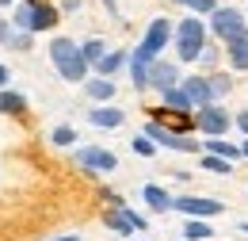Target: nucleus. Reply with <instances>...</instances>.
<instances>
[{
	"label": "nucleus",
	"mask_w": 248,
	"mask_h": 241,
	"mask_svg": "<svg viewBox=\"0 0 248 241\" xmlns=\"http://www.w3.org/2000/svg\"><path fill=\"white\" fill-rule=\"evenodd\" d=\"M50 61L58 65V73H62L65 81H73V85H80L88 77V58H84V50L73 38H54L50 42Z\"/></svg>",
	"instance_id": "obj_1"
},
{
	"label": "nucleus",
	"mask_w": 248,
	"mask_h": 241,
	"mask_svg": "<svg viewBox=\"0 0 248 241\" xmlns=\"http://www.w3.org/2000/svg\"><path fill=\"white\" fill-rule=\"evenodd\" d=\"M54 23H58V12H54L50 4H42V0L19 4V8H16V19H12V27L27 31V34H34V31H50Z\"/></svg>",
	"instance_id": "obj_2"
},
{
	"label": "nucleus",
	"mask_w": 248,
	"mask_h": 241,
	"mask_svg": "<svg viewBox=\"0 0 248 241\" xmlns=\"http://www.w3.org/2000/svg\"><path fill=\"white\" fill-rule=\"evenodd\" d=\"M168 38H172V23H168V19H153L149 31H145V38H141V46L134 50L130 65H153L156 54L168 46Z\"/></svg>",
	"instance_id": "obj_3"
},
{
	"label": "nucleus",
	"mask_w": 248,
	"mask_h": 241,
	"mask_svg": "<svg viewBox=\"0 0 248 241\" xmlns=\"http://www.w3.org/2000/svg\"><path fill=\"white\" fill-rule=\"evenodd\" d=\"M176 50H180V61H195L202 58V50H206V31H202V19H184L180 31H176Z\"/></svg>",
	"instance_id": "obj_4"
},
{
	"label": "nucleus",
	"mask_w": 248,
	"mask_h": 241,
	"mask_svg": "<svg viewBox=\"0 0 248 241\" xmlns=\"http://www.w3.org/2000/svg\"><path fill=\"white\" fill-rule=\"evenodd\" d=\"M229 111L225 107H217V103H210V107H199L195 111V126L202 130V134H210V138H221L225 130H229Z\"/></svg>",
	"instance_id": "obj_5"
},
{
	"label": "nucleus",
	"mask_w": 248,
	"mask_h": 241,
	"mask_svg": "<svg viewBox=\"0 0 248 241\" xmlns=\"http://www.w3.org/2000/svg\"><path fill=\"white\" fill-rule=\"evenodd\" d=\"M145 138H149V142H160L164 150H180V153H195L199 150V142H191L187 134H176V130L160 126V122H149V126H145Z\"/></svg>",
	"instance_id": "obj_6"
},
{
	"label": "nucleus",
	"mask_w": 248,
	"mask_h": 241,
	"mask_svg": "<svg viewBox=\"0 0 248 241\" xmlns=\"http://www.w3.org/2000/svg\"><path fill=\"white\" fill-rule=\"evenodd\" d=\"M210 31H214L217 38L233 42L237 34H245V19H241V12H237V8H217L214 19H210Z\"/></svg>",
	"instance_id": "obj_7"
},
{
	"label": "nucleus",
	"mask_w": 248,
	"mask_h": 241,
	"mask_svg": "<svg viewBox=\"0 0 248 241\" xmlns=\"http://www.w3.org/2000/svg\"><path fill=\"white\" fill-rule=\"evenodd\" d=\"M103 222H107L115 234H134V230H141V234H145V226H149L141 214L130 211V207H111V211L103 214Z\"/></svg>",
	"instance_id": "obj_8"
},
{
	"label": "nucleus",
	"mask_w": 248,
	"mask_h": 241,
	"mask_svg": "<svg viewBox=\"0 0 248 241\" xmlns=\"http://www.w3.org/2000/svg\"><path fill=\"white\" fill-rule=\"evenodd\" d=\"M172 207H176V211H184L187 218H210V214H221V211H225L217 199H195V195H184V199H176Z\"/></svg>",
	"instance_id": "obj_9"
},
{
	"label": "nucleus",
	"mask_w": 248,
	"mask_h": 241,
	"mask_svg": "<svg viewBox=\"0 0 248 241\" xmlns=\"http://www.w3.org/2000/svg\"><path fill=\"white\" fill-rule=\"evenodd\" d=\"M77 161L84 165V169H99V172H111L115 165H119V157L111 150H99V146H84V150H77Z\"/></svg>",
	"instance_id": "obj_10"
},
{
	"label": "nucleus",
	"mask_w": 248,
	"mask_h": 241,
	"mask_svg": "<svg viewBox=\"0 0 248 241\" xmlns=\"http://www.w3.org/2000/svg\"><path fill=\"white\" fill-rule=\"evenodd\" d=\"M149 85L160 88V96L172 92V88H180V73H176V65H172V61H153V65H149Z\"/></svg>",
	"instance_id": "obj_11"
},
{
	"label": "nucleus",
	"mask_w": 248,
	"mask_h": 241,
	"mask_svg": "<svg viewBox=\"0 0 248 241\" xmlns=\"http://www.w3.org/2000/svg\"><path fill=\"white\" fill-rule=\"evenodd\" d=\"M184 92H187V100H191L195 107H210V103H214V92H210V81H206V77H187Z\"/></svg>",
	"instance_id": "obj_12"
},
{
	"label": "nucleus",
	"mask_w": 248,
	"mask_h": 241,
	"mask_svg": "<svg viewBox=\"0 0 248 241\" xmlns=\"http://www.w3.org/2000/svg\"><path fill=\"white\" fill-rule=\"evenodd\" d=\"M225 54H229V61H233V69H248V31L237 34L233 42H225Z\"/></svg>",
	"instance_id": "obj_13"
},
{
	"label": "nucleus",
	"mask_w": 248,
	"mask_h": 241,
	"mask_svg": "<svg viewBox=\"0 0 248 241\" xmlns=\"http://www.w3.org/2000/svg\"><path fill=\"white\" fill-rule=\"evenodd\" d=\"M141 195H145V203H149L153 211H172V203H176V199H172L164 188H156V184H145V188H141Z\"/></svg>",
	"instance_id": "obj_14"
},
{
	"label": "nucleus",
	"mask_w": 248,
	"mask_h": 241,
	"mask_svg": "<svg viewBox=\"0 0 248 241\" xmlns=\"http://www.w3.org/2000/svg\"><path fill=\"white\" fill-rule=\"evenodd\" d=\"M23 111H27V100L19 92L0 88V115H23Z\"/></svg>",
	"instance_id": "obj_15"
},
{
	"label": "nucleus",
	"mask_w": 248,
	"mask_h": 241,
	"mask_svg": "<svg viewBox=\"0 0 248 241\" xmlns=\"http://www.w3.org/2000/svg\"><path fill=\"white\" fill-rule=\"evenodd\" d=\"M153 122H160V126H168V130H176V134H184V130H187V126H191L195 119H187L184 111H172V107H168V111H160V115H156Z\"/></svg>",
	"instance_id": "obj_16"
},
{
	"label": "nucleus",
	"mask_w": 248,
	"mask_h": 241,
	"mask_svg": "<svg viewBox=\"0 0 248 241\" xmlns=\"http://www.w3.org/2000/svg\"><path fill=\"white\" fill-rule=\"evenodd\" d=\"M88 119H92V126H123L126 115L119 111V107H95Z\"/></svg>",
	"instance_id": "obj_17"
},
{
	"label": "nucleus",
	"mask_w": 248,
	"mask_h": 241,
	"mask_svg": "<svg viewBox=\"0 0 248 241\" xmlns=\"http://www.w3.org/2000/svg\"><path fill=\"white\" fill-rule=\"evenodd\" d=\"M84 92L92 96V100H111L115 96V81H107V77H99V81H88Z\"/></svg>",
	"instance_id": "obj_18"
},
{
	"label": "nucleus",
	"mask_w": 248,
	"mask_h": 241,
	"mask_svg": "<svg viewBox=\"0 0 248 241\" xmlns=\"http://www.w3.org/2000/svg\"><path fill=\"white\" fill-rule=\"evenodd\" d=\"M206 150L214 153V157H225V161H237V157H241V150H237L233 142H221V138H214V142H206Z\"/></svg>",
	"instance_id": "obj_19"
},
{
	"label": "nucleus",
	"mask_w": 248,
	"mask_h": 241,
	"mask_svg": "<svg viewBox=\"0 0 248 241\" xmlns=\"http://www.w3.org/2000/svg\"><path fill=\"white\" fill-rule=\"evenodd\" d=\"M184 234H187V241H202V238H214V230H210L206 222H199V218H187Z\"/></svg>",
	"instance_id": "obj_20"
},
{
	"label": "nucleus",
	"mask_w": 248,
	"mask_h": 241,
	"mask_svg": "<svg viewBox=\"0 0 248 241\" xmlns=\"http://www.w3.org/2000/svg\"><path fill=\"white\" fill-rule=\"evenodd\" d=\"M164 103H168L172 111H191V107H195V103L187 100V92H184V88H172V92H164Z\"/></svg>",
	"instance_id": "obj_21"
},
{
	"label": "nucleus",
	"mask_w": 248,
	"mask_h": 241,
	"mask_svg": "<svg viewBox=\"0 0 248 241\" xmlns=\"http://www.w3.org/2000/svg\"><path fill=\"white\" fill-rule=\"evenodd\" d=\"M123 61H126V54H123V50H111V54H107V58L99 61L95 69H99V77H111V73H115V69H119Z\"/></svg>",
	"instance_id": "obj_22"
},
{
	"label": "nucleus",
	"mask_w": 248,
	"mask_h": 241,
	"mask_svg": "<svg viewBox=\"0 0 248 241\" xmlns=\"http://www.w3.org/2000/svg\"><path fill=\"white\" fill-rule=\"evenodd\" d=\"M80 50H84V58H88V65H99V61L107 58V46H103V42H99V38H88V42H84V46H80Z\"/></svg>",
	"instance_id": "obj_23"
},
{
	"label": "nucleus",
	"mask_w": 248,
	"mask_h": 241,
	"mask_svg": "<svg viewBox=\"0 0 248 241\" xmlns=\"http://www.w3.org/2000/svg\"><path fill=\"white\" fill-rule=\"evenodd\" d=\"M202 169H206V172H221V176H225V172H233V161H225V157H214V153H210V157H202Z\"/></svg>",
	"instance_id": "obj_24"
},
{
	"label": "nucleus",
	"mask_w": 248,
	"mask_h": 241,
	"mask_svg": "<svg viewBox=\"0 0 248 241\" xmlns=\"http://www.w3.org/2000/svg\"><path fill=\"white\" fill-rule=\"evenodd\" d=\"M176 4H187V8H191V12H199V16H206V12L214 16V12H217L214 0H176Z\"/></svg>",
	"instance_id": "obj_25"
},
{
	"label": "nucleus",
	"mask_w": 248,
	"mask_h": 241,
	"mask_svg": "<svg viewBox=\"0 0 248 241\" xmlns=\"http://www.w3.org/2000/svg\"><path fill=\"white\" fill-rule=\"evenodd\" d=\"M50 138H54V146H73V142H77V130H73V126H58Z\"/></svg>",
	"instance_id": "obj_26"
},
{
	"label": "nucleus",
	"mask_w": 248,
	"mask_h": 241,
	"mask_svg": "<svg viewBox=\"0 0 248 241\" xmlns=\"http://www.w3.org/2000/svg\"><path fill=\"white\" fill-rule=\"evenodd\" d=\"M206 81H210V92H214V100L229 92V77H225V73H214V77H206Z\"/></svg>",
	"instance_id": "obj_27"
},
{
	"label": "nucleus",
	"mask_w": 248,
	"mask_h": 241,
	"mask_svg": "<svg viewBox=\"0 0 248 241\" xmlns=\"http://www.w3.org/2000/svg\"><path fill=\"white\" fill-rule=\"evenodd\" d=\"M130 146H134V153H141V157H153V142H149V138H141V134H138V138H134V142H130Z\"/></svg>",
	"instance_id": "obj_28"
},
{
	"label": "nucleus",
	"mask_w": 248,
	"mask_h": 241,
	"mask_svg": "<svg viewBox=\"0 0 248 241\" xmlns=\"http://www.w3.org/2000/svg\"><path fill=\"white\" fill-rule=\"evenodd\" d=\"M12 46H16V50H31V34H27V31H19V34L12 38Z\"/></svg>",
	"instance_id": "obj_29"
},
{
	"label": "nucleus",
	"mask_w": 248,
	"mask_h": 241,
	"mask_svg": "<svg viewBox=\"0 0 248 241\" xmlns=\"http://www.w3.org/2000/svg\"><path fill=\"white\" fill-rule=\"evenodd\" d=\"M12 38H16V34H12V27L0 19V42H8V46H12Z\"/></svg>",
	"instance_id": "obj_30"
},
{
	"label": "nucleus",
	"mask_w": 248,
	"mask_h": 241,
	"mask_svg": "<svg viewBox=\"0 0 248 241\" xmlns=\"http://www.w3.org/2000/svg\"><path fill=\"white\" fill-rule=\"evenodd\" d=\"M237 126H241V130L248 134V111H241V115H237Z\"/></svg>",
	"instance_id": "obj_31"
},
{
	"label": "nucleus",
	"mask_w": 248,
	"mask_h": 241,
	"mask_svg": "<svg viewBox=\"0 0 248 241\" xmlns=\"http://www.w3.org/2000/svg\"><path fill=\"white\" fill-rule=\"evenodd\" d=\"M8 81H12V77H8V69H4V65H0V88H4V85H8Z\"/></svg>",
	"instance_id": "obj_32"
},
{
	"label": "nucleus",
	"mask_w": 248,
	"mask_h": 241,
	"mask_svg": "<svg viewBox=\"0 0 248 241\" xmlns=\"http://www.w3.org/2000/svg\"><path fill=\"white\" fill-rule=\"evenodd\" d=\"M54 241H80V238H54Z\"/></svg>",
	"instance_id": "obj_33"
},
{
	"label": "nucleus",
	"mask_w": 248,
	"mask_h": 241,
	"mask_svg": "<svg viewBox=\"0 0 248 241\" xmlns=\"http://www.w3.org/2000/svg\"><path fill=\"white\" fill-rule=\"evenodd\" d=\"M241 234H248V222H241Z\"/></svg>",
	"instance_id": "obj_34"
},
{
	"label": "nucleus",
	"mask_w": 248,
	"mask_h": 241,
	"mask_svg": "<svg viewBox=\"0 0 248 241\" xmlns=\"http://www.w3.org/2000/svg\"><path fill=\"white\" fill-rule=\"evenodd\" d=\"M241 153H245V157H248V142H245V146H241Z\"/></svg>",
	"instance_id": "obj_35"
},
{
	"label": "nucleus",
	"mask_w": 248,
	"mask_h": 241,
	"mask_svg": "<svg viewBox=\"0 0 248 241\" xmlns=\"http://www.w3.org/2000/svg\"><path fill=\"white\" fill-rule=\"evenodd\" d=\"M8 4H12V0H0V8H8Z\"/></svg>",
	"instance_id": "obj_36"
}]
</instances>
